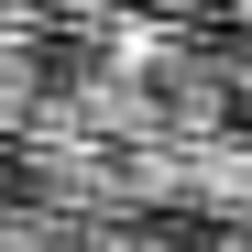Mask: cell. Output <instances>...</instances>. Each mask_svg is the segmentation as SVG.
<instances>
[{
	"instance_id": "obj_1",
	"label": "cell",
	"mask_w": 252,
	"mask_h": 252,
	"mask_svg": "<svg viewBox=\"0 0 252 252\" xmlns=\"http://www.w3.org/2000/svg\"><path fill=\"white\" fill-rule=\"evenodd\" d=\"M230 110L252 121V33H241V44H230Z\"/></svg>"
}]
</instances>
